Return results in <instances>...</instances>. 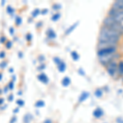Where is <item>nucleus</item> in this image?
I'll return each mask as SVG.
<instances>
[{"label": "nucleus", "instance_id": "24", "mask_svg": "<svg viewBox=\"0 0 123 123\" xmlns=\"http://www.w3.org/2000/svg\"><path fill=\"white\" fill-rule=\"evenodd\" d=\"M54 62L57 63V64H59V63H60L62 61H61V59L59 58V57H54Z\"/></svg>", "mask_w": 123, "mask_h": 123}, {"label": "nucleus", "instance_id": "33", "mask_svg": "<svg viewBox=\"0 0 123 123\" xmlns=\"http://www.w3.org/2000/svg\"><path fill=\"white\" fill-rule=\"evenodd\" d=\"M9 101H12V98H13V95L12 94H11V95H10V96H9Z\"/></svg>", "mask_w": 123, "mask_h": 123}, {"label": "nucleus", "instance_id": "27", "mask_svg": "<svg viewBox=\"0 0 123 123\" xmlns=\"http://www.w3.org/2000/svg\"><path fill=\"white\" fill-rule=\"evenodd\" d=\"M21 17H17V21H16L17 25H19V24H21Z\"/></svg>", "mask_w": 123, "mask_h": 123}, {"label": "nucleus", "instance_id": "8", "mask_svg": "<svg viewBox=\"0 0 123 123\" xmlns=\"http://www.w3.org/2000/svg\"><path fill=\"white\" fill-rule=\"evenodd\" d=\"M104 115V110L100 108H97L94 112H93V116H94L95 118H100V117H102Z\"/></svg>", "mask_w": 123, "mask_h": 123}, {"label": "nucleus", "instance_id": "5", "mask_svg": "<svg viewBox=\"0 0 123 123\" xmlns=\"http://www.w3.org/2000/svg\"><path fill=\"white\" fill-rule=\"evenodd\" d=\"M106 69H107L108 73L111 76L115 77L116 75H118L117 74V63L115 61L111 62L109 64L107 65Z\"/></svg>", "mask_w": 123, "mask_h": 123}, {"label": "nucleus", "instance_id": "6", "mask_svg": "<svg viewBox=\"0 0 123 123\" xmlns=\"http://www.w3.org/2000/svg\"><path fill=\"white\" fill-rule=\"evenodd\" d=\"M119 43H113V42H103V41H98V50L103 49H108V48H117Z\"/></svg>", "mask_w": 123, "mask_h": 123}, {"label": "nucleus", "instance_id": "39", "mask_svg": "<svg viewBox=\"0 0 123 123\" xmlns=\"http://www.w3.org/2000/svg\"><path fill=\"white\" fill-rule=\"evenodd\" d=\"M3 99H1V100H0V104H3Z\"/></svg>", "mask_w": 123, "mask_h": 123}, {"label": "nucleus", "instance_id": "19", "mask_svg": "<svg viewBox=\"0 0 123 123\" xmlns=\"http://www.w3.org/2000/svg\"><path fill=\"white\" fill-rule=\"evenodd\" d=\"M31 116L30 114H27L25 116V117H24V122H25V123H29L30 122H31Z\"/></svg>", "mask_w": 123, "mask_h": 123}, {"label": "nucleus", "instance_id": "16", "mask_svg": "<svg viewBox=\"0 0 123 123\" xmlns=\"http://www.w3.org/2000/svg\"><path fill=\"white\" fill-rule=\"evenodd\" d=\"M71 56L74 61H78L79 58H80V56H79V54L76 51H72V52L71 53Z\"/></svg>", "mask_w": 123, "mask_h": 123}, {"label": "nucleus", "instance_id": "20", "mask_svg": "<svg viewBox=\"0 0 123 123\" xmlns=\"http://www.w3.org/2000/svg\"><path fill=\"white\" fill-rule=\"evenodd\" d=\"M43 106H44V102L42 100H39L38 102L35 103V107L36 108H39V107H43Z\"/></svg>", "mask_w": 123, "mask_h": 123}, {"label": "nucleus", "instance_id": "2", "mask_svg": "<svg viewBox=\"0 0 123 123\" xmlns=\"http://www.w3.org/2000/svg\"><path fill=\"white\" fill-rule=\"evenodd\" d=\"M103 25L108 27V28L112 30H114V31H117V32L122 34L123 35V28L122 27V25L118 22H117L112 17H109V16H107L104 19V21H103Z\"/></svg>", "mask_w": 123, "mask_h": 123}, {"label": "nucleus", "instance_id": "29", "mask_svg": "<svg viewBox=\"0 0 123 123\" xmlns=\"http://www.w3.org/2000/svg\"><path fill=\"white\" fill-rule=\"evenodd\" d=\"M8 86H9V89H11V90L13 88V82H12H12H10V83H9Z\"/></svg>", "mask_w": 123, "mask_h": 123}, {"label": "nucleus", "instance_id": "15", "mask_svg": "<svg viewBox=\"0 0 123 123\" xmlns=\"http://www.w3.org/2000/svg\"><path fill=\"white\" fill-rule=\"evenodd\" d=\"M47 35H48V37L51 39L56 38V34H55V32L53 31V30H49L47 32Z\"/></svg>", "mask_w": 123, "mask_h": 123}, {"label": "nucleus", "instance_id": "31", "mask_svg": "<svg viewBox=\"0 0 123 123\" xmlns=\"http://www.w3.org/2000/svg\"><path fill=\"white\" fill-rule=\"evenodd\" d=\"M5 57V53L3 52H2L1 53H0V57H1V58H3V57Z\"/></svg>", "mask_w": 123, "mask_h": 123}, {"label": "nucleus", "instance_id": "18", "mask_svg": "<svg viewBox=\"0 0 123 123\" xmlns=\"http://www.w3.org/2000/svg\"><path fill=\"white\" fill-rule=\"evenodd\" d=\"M60 17H61V14H60V13H55V14H54V15H53V17H52V21H57V20L60 18Z\"/></svg>", "mask_w": 123, "mask_h": 123}, {"label": "nucleus", "instance_id": "38", "mask_svg": "<svg viewBox=\"0 0 123 123\" xmlns=\"http://www.w3.org/2000/svg\"><path fill=\"white\" fill-rule=\"evenodd\" d=\"M13 31H13V30H12V28H11V29H10V32H11L12 35V32H13Z\"/></svg>", "mask_w": 123, "mask_h": 123}, {"label": "nucleus", "instance_id": "13", "mask_svg": "<svg viewBox=\"0 0 123 123\" xmlns=\"http://www.w3.org/2000/svg\"><path fill=\"white\" fill-rule=\"evenodd\" d=\"M38 79L39 80H40L41 82L43 83H48V81H49V79H48V77L45 76L43 73H41V74H39L38 76Z\"/></svg>", "mask_w": 123, "mask_h": 123}, {"label": "nucleus", "instance_id": "21", "mask_svg": "<svg viewBox=\"0 0 123 123\" xmlns=\"http://www.w3.org/2000/svg\"><path fill=\"white\" fill-rule=\"evenodd\" d=\"M39 12H40V11H39V9L35 10V11H34V12H32V16H33V17H36L37 15L39 14Z\"/></svg>", "mask_w": 123, "mask_h": 123}, {"label": "nucleus", "instance_id": "36", "mask_svg": "<svg viewBox=\"0 0 123 123\" xmlns=\"http://www.w3.org/2000/svg\"><path fill=\"white\" fill-rule=\"evenodd\" d=\"M44 123H52V122H51V120H46Z\"/></svg>", "mask_w": 123, "mask_h": 123}, {"label": "nucleus", "instance_id": "12", "mask_svg": "<svg viewBox=\"0 0 123 123\" xmlns=\"http://www.w3.org/2000/svg\"><path fill=\"white\" fill-rule=\"evenodd\" d=\"M57 68H58V71H61V72H63L67 68V66H66V63L62 61L59 64H57Z\"/></svg>", "mask_w": 123, "mask_h": 123}, {"label": "nucleus", "instance_id": "14", "mask_svg": "<svg viewBox=\"0 0 123 123\" xmlns=\"http://www.w3.org/2000/svg\"><path fill=\"white\" fill-rule=\"evenodd\" d=\"M71 84V79L69 78V77H64L63 78V80H62V85H63V86H65V87H67L69 85Z\"/></svg>", "mask_w": 123, "mask_h": 123}, {"label": "nucleus", "instance_id": "41", "mask_svg": "<svg viewBox=\"0 0 123 123\" xmlns=\"http://www.w3.org/2000/svg\"><path fill=\"white\" fill-rule=\"evenodd\" d=\"M1 79H2V74H0V80H1Z\"/></svg>", "mask_w": 123, "mask_h": 123}, {"label": "nucleus", "instance_id": "25", "mask_svg": "<svg viewBox=\"0 0 123 123\" xmlns=\"http://www.w3.org/2000/svg\"><path fill=\"white\" fill-rule=\"evenodd\" d=\"M117 123H123V119L122 117H117L116 119Z\"/></svg>", "mask_w": 123, "mask_h": 123}, {"label": "nucleus", "instance_id": "26", "mask_svg": "<svg viewBox=\"0 0 123 123\" xmlns=\"http://www.w3.org/2000/svg\"><path fill=\"white\" fill-rule=\"evenodd\" d=\"M17 104H18L19 105V106H23V105H24V101H22V100H21V99H20V100H17Z\"/></svg>", "mask_w": 123, "mask_h": 123}, {"label": "nucleus", "instance_id": "30", "mask_svg": "<svg viewBox=\"0 0 123 123\" xmlns=\"http://www.w3.org/2000/svg\"><path fill=\"white\" fill-rule=\"evenodd\" d=\"M12 46V43L10 42V41H7V47L8 48V49H10Z\"/></svg>", "mask_w": 123, "mask_h": 123}, {"label": "nucleus", "instance_id": "28", "mask_svg": "<svg viewBox=\"0 0 123 123\" xmlns=\"http://www.w3.org/2000/svg\"><path fill=\"white\" fill-rule=\"evenodd\" d=\"M78 72L80 73V74L81 75V76H85V71L82 70V69H80V70L78 71Z\"/></svg>", "mask_w": 123, "mask_h": 123}, {"label": "nucleus", "instance_id": "37", "mask_svg": "<svg viewBox=\"0 0 123 123\" xmlns=\"http://www.w3.org/2000/svg\"><path fill=\"white\" fill-rule=\"evenodd\" d=\"M6 64H7V62H3V63H2V64H1V66H2V67H5L4 66H5V65Z\"/></svg>", "mask_w": 123, "mask_h": 123}, {"label": "nucleus", "instance_id": "22", "mask_svg": "<svg viewBox=\"0 0 123 123\" xmlns=\"http://www.w3.org/2000/svg\"><path fill=\"white\" fill-rule=\"evenodd\" d=\"M7 12L10 13V14H12V13L13 12V9L12 8V7H10V6H8V7H7Z\"/></svg>", "mask_w": 123, "mask_h": 123}, {"label": "nucleus", "instance_id": "35", "mask_svg": "<svg viewBox=\"0 0 123 123\" xmlns=\"http://www.w3.org/2000/svg\"><path fill=\"white\" fill-rule=\"evenodd\" d=\"M5 37H2V38H1V42L2 43H3V42H4V41H5Z\"/></svg>", "mask_w": 123, "mask_h": 123}, {"label": "nucleus", "instance_id": "32", "mask_svg": "<svg viewBox=\"0 0 123 123\" xmlns=\"http://www.w3.org/2000/svg\"><path fill=\"white\" fill-rule=\"evenodd\" d=\"M47 12H48V10L47 9H43L41 13H42L43 15H44V13H47Z\"/></svg>", "mask_w": 123, "mask_h": 123}, {"label": "nucleus", "instance_id": "11", "mask_svg": "<svg viewBox=\"0 0 123 123\" xmlns=\"http://www.w3.org/2000/svg\"><path fill=\"white\" fill-rule=\"evenodd\" d=\"M78 25H79V21H76V22L73 24L72 25H71V26L69 27V28L67 29L66 31H65V35H69L70 33H71V31H74V30L76 29V27Z\"/></svg>", "mask_w": 123, "mask_h": 123}, {"label": "nucleus", "instance_id": "3", "mask_svg": "<svg viewBox=\"0 0 123 123\" xmlns=\"http://www.w3.org/2000/svg\"><path fill=\"white\" fill-rule=\"evenodd\" d=\"M121 55L117 53H112V54H109L107 56H102V57H98V61L103 66L106 67L107 65L109 64L111 62L115 61V59L117 58H120Z\"/></svg>", "mask_w": 123, "mask_h": 123}, {"label": "nucleus", "instance_id": "10", "mask_svg": "<svg viewBox=\"0 0 123 123\" xmlns=\"http://www.w3.org/2000/svg\"><path fill=\"white\" fill-rule=\"evenodd\" d=\"M117 74L123 76V61H120L117 63Z\"/></svg>", "mask_w": 123, "mask_h": 123}, {"label": "nucleus", "instance_id": "9", "mask_svg": "<svg viewBox=\"0 0 123 123\" xmlns=\"http://www.w3.org/2000/svg\"><path fill=\"white\" fill-rule=\"evenodd\" d=\"M89 96H90V93L89 92H85V91L82 92L80 95V97H79V103L84 102L85 100H86L89 98Z\"/></svg>", "mask_w": 123, "mask_h": 123}, {"label": "nucleus", "instance_id": "40", "mask_svg": "<svg viewBox=\"0 0 123 123\" xmlns=\"http://www.w3.org/2000/svg\"><path fill=\"white\" fill-rule=\"evenodd\" d=\"M17 111H18V109H17H17H15V111H14V112H17Z\"/></svg>", "mask_w": 123, "mask_h": 123}, {"label": "nucleus", "instance_id": "1", "mask_svg": "<svg viewBox=\"0 0 123 123\" xmlns=\"http://www.w3.org/2000/svg\"><path fill=\"white\" fill-rule=\"evenodd\" d=\"M122 36V34H120L117 31L102 25L100 28L99 35H98V41L119 43V40Z\"/></svg>", "mask_w": 123, "mask_h": 123}, {"label": "nucleus", "instance_id": "17", "mask_svg": "<svg viewBox=\"0 0 123 123\" xmlns=\"http://www.w3.org/2000/svg\"><path fill=\"white\" fill-rule=\"evenodd\" d=\"M103 94H104V92H103V90L101 89H97L94 92V95L97 98H101L103 96Z\"/></svg>", "mask_w": 123, "mask_h": 123}, {"label": "nucleus", "instance_id": "23", "mask_svg": "<svg viewBox=\"0 0 123 123\" xmlns=\"http://www.w3.org/2000/svg\"><path fill=\"white\" fill-rule=\"evenodd\" d=\"M53 9H54V10H59L61 8V6L59 4H54L53 6Z\"/></svg>", "mask_w": 123, "mask_h": 123}, {"label": "nucleus", "instance_id": "7", "mask_svg": "<svg viewBox=\"0 0 123 123\" xmlns=\"http://www.w3.org/2000/svg\"><path fill=\"white\" fill-rule=\"evenodd\" d=\"M117 48H108V49H103L98 50V57L102 56H107L109 54H112V53H117Z\"/></svg>", "mask_w": 123, "mask_h": 123}, {"label": "nucleus", "instance_id": "4", "mask_svg": "<svg viewBox=\"0 0 123 123\" xmlns=\"http://www.w3.org/2000/svg\"><path fill=\"white\" fill-rule=\"evenodd\" d=\"M108 16L112 17L117 22H118L119 24L122 23L123 21V11H120V10H114L112 8H111L108 11Z\"/></svg>", "mask_w": 123, "mask_h": 123}, {"label": "nucleus", "instance_id": "34", "mask_svg": "<svg viewBox=\"0 0 123 123\" xmlns=\"http://www.w3.org/2000/svg\"><path fill=\"white\" fill-rule=\"evenodd\" d=\"M27 39H28V40H29V41H31V35H30V34H29L28 35H27Z\"/></svg>", "mask_w": 123, "mask_h": 123}]
</instances>
